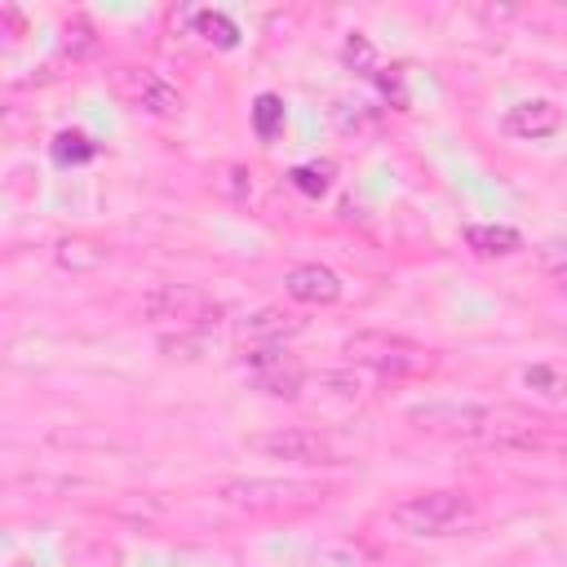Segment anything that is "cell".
<instances>
[{"label":"cell","mask_w":567,"mask_h":567,"mask_svg":"<svg viewBox=\"0 0 567 567\" xmlns=\"http://www.w3.org/2000/svg\"><path fill=\"white\" fill-rule=\"evenodd\" d=\"M465 244L478 257H509L523 248V235L514 226H465Z\"/></svg>","instance_id":"4fadbf2b"},{"label":"cell","mask_w":567,"mask_h":567,"mask_svg":"<svg viewBox=\"0 0 567 567\" xmlns=\"http://www.w3.org/2000/svg\"><path fill=\"white\" fill-rule=\"evenodd\" d=\"M306 328V319L297 310H284V306H266L257 315H248L239 323V341H248V350H261V346H284L288 337H297Z\"/></svg>","instance_id":"9c48e42d"},{"label":"cell","mask_w":567,"mask_h":567,"mask_svg":"<svg viewBox=\"0 0 567 567\" xmlns=\"http://www.w3.org/2000/svg\"><path fill=\"white\" fill-rule=\"evenodd\" d=\"M252 447L270 461H297V465H341V452L332 447V439L323 430H306V425H288V430H270L257 434Z\"/></svg>","instance_id":"8992f818"},{"label":"cell","mask_w":567,"mask_h":567,"mask_svg":"<svg viewBox=\"0 0 567 567\" xmlns=\"http://www.w3.org/2000/svg\"><path fill=\"white\" fill-rule=\"evenodd\" d=\"M563 128V111L549 102V97H532V102H518L505 111V133L509 137H523V142H545Z\"/></svg>","instance_id":"30bf717a"},{"label":"cell","mask_w":567,"mask_h":567,"mask_svg":"<svg viewBox=\"0 0 567 567\" xmlns=\"http://www.w3.org/2000/svg\"><path fill=\"white\" fill-rule=\"evenodd\" d=\"M142 315L155 328H177V332H208L221 315V306L195 288V284H155L142 297Z\"/></svg>","instance_id":"5b68a950"},{"label":"cell","mask_w":567,"mask_h":567,"mask_svg":"<svg viewBox=\"0 0 567 567\" xmlns=\"http://www.w3.org/2000/svg\"><path fill=\"white\" fill-rule=\"evenodd\" d=\"M523 381H527V385H536V390H540V394H549V399H563V394H567V381H563L554 368H545V363H532V368L523 372Z\"/></svg>","instance_id":"d6986e66"},{"label":"cell","mask_w":567,"mask_h":567,"mask_svg":"<svg viewBox=\"0 0 567 567\" xmlns=\"http://www.w3.org/2000/svg\"><path fill=\"white\" fill-rule=\"evenodd\" d=\"M217 496L239 514H284V509L323 505L328 487L310 478H226Z\"/></svg>","instance_id":"3957f363"},{"label":"cell","mask_w":567,"mask_h":567,"mask_svg":"<svg viewBox=\"0 0 567 567\" xmlns=\"http://www.w3.org/2000/svg\"><path fill=\"white\" fill-rule=\"evenodd\" d=\"M49 155H53V164H62V168L71 164V168H75V164H89V159L97 155V142H93L89 133H80V128H62V133L49 142Z\"/></svg>","instance_id":"9a60e30c"},{"label":"cell","mask_w":567,"mask_h":567,"mask_svg":"<svg viewBox=\"0 0 567 567\" xmlns=\"http://www.w3.org/2000/svg\"><path fill=\"white\" fill-rule=\"evenodd\" d=\"M190 27H195V35H199L204 44H213V49H235V44H239V27H235L221 9H195V13H190Z\"/></svg>","instance_id":"5bb4252c"},{"label":"cell","mask_w":567,"mask_h":567,"mask_svg":"<svg viewBox=\"0 0 567 567\" xmlns=\"http://www.w3.org/2000/svg\"><path fill=\"white\" fill-rule=\"evenodd\" d=\"M341 62L350 71H359V75H377V49H372V40L359 35V31H350L346 44H341Z\"/></svg>","instance_id":"e0dca14e"},{"label":"cell","mask_w":567,"mask_h":567,"mask_svg":"<svg viewBox=\"0 0 567 567\" xmlns=\"http://www.w3.org/2000/svg\"><path fill=\"white\" fill-rule=\"evenodd\" d=\"M106 257H111V248L102 239H89V235H66L53 244V261L71 275H93L106 266Z\"/></svg>","instance_id":"7c38bea8"},{"label":"cell","mask_w":567,"mask_h":567,"mask_svg":"<svg viewBox=\"0 0 567 567\" xmlns=\"http://www.w3.org/2000/svg\"><path fill=\"white\" fill-rule=\"evenodd\" d=\"M346 359L359 363V368H372V372H385V377H421L439 363V354L412 337H399V332H354L346 337Z\"/></svg>","instance_id":"277c9868"},{"label":"cell","mask_w":567,"mask_h":567,"mask_svg":"<svg viewBox=\"0 0 567 567\" xmlns=\"http://www.w3.org/2000/svg\"><path fill=\"white\" fill-rule=\"evenodd\" d=\"M279 128H284V102L275 93H257V102H252V133L261 142H270V137H279Z\"/></svg>","instance_id":"2e32d148"},{"label":"cell","mask_w":567,"mask_h":567,"mask_svg":"<svg viewBox=\"0 0 567 567\" xmlns=\"http://www.w3.org/2000/svg\"><path fill=\"white\" fill-rule=\"evenodd\" d=\"M284 292L292 301H306V306H332L341 297V275L319 266V261H306V266H292L284 275Z\"/></svg>","instance_id":"8fae6325"},{"label":"cell","mask_w":567,"mask_h":567,"mask_svg":"<svg viewBox=\"0 0 567 567\" xmlns=\"http://www.w3.org/2000/svg\"><path fill=\"white\" fill-rule=\"evenodd\" d=\"M288 182H292L301 195L319 199V195L332 186V164H297V168L288 173Z\"/></svg>","instance_id":"ac0fdd59"},{"label":"cell","mask_w":567,"mask_h":567,"mask_svg":"<svg viewBox=\"0 0 567 567\" xmlns=\"http://www.w3.org/2000/svg\"><path fill=\"white\" fill-rule=\"evenodd\" d=\"M412 421L430 434L496 443V447H527L540 439V421L509 403H425V408H412Z\"/></svg>","instance_id":"6da1fadb"},{"label":"cell","mask_w":567,"mask_h":567,"mask_svg":"<svg viewBox=\"0 0 567 567\" xmlns=\"http://www.w3.org/2000/svg\"><path fill=\"white\" fill-rule=\"evenodd\" d=\"M390 523L408 536H456L478 523V501L456 487L439 492H416L390 505Z\"/></svg>","instance_id":"7a4b0ae2"},{"label":"cell","mask_w":567,"mask_h":567,"mask_svg":"<svg viewBox=\"0 0 567 567\" xmlns=\"http://www.w3.org/2000/svg\"><path fill=\"white\" fill-rule=\"evenodd\" d=\"M549 275H554V284H558V288H563V292H567V266H554V270H549Z\"/></svg>","instance_id":"7402d4cb"},{"label":"cell","mask_w":567,"mask_h":567,"mask_svg":"<svg viewBox=\"0 0 567 567\" xmlns=\"http://www.w3.org/2000/svg\"><path fill=\"white\" fill-rule=\"evenodd\" d=\"M0 18H4V27H9V40H18V35H22V13H18L13 4H4Z\"/></svg>","instance_id":"44dd1931"},{"label":"cell","mask_w":567,"mask_h":567,"mask_svg":"<svg viewBox=\"0 0 567 567\" xmlns=\"http://www.w3.org/2000/svg\"><path fill=\"white\" fill-rule=\"evenodd\" d=\"M120 89L146 115H177L182 111V93L159 71H151V66H124L120 71Z\"/></svg>","instance_id":"ba28073f"},{"label":"cell","mask_w":567,"mask_h":567,"mask_svg":"<svg viewBox=\"0 0 567 567\" xmlns=\"http://www.w3.org/2000/svg\"><path fill=\"white\" fill-rule=\"evenodd\" d=\"M244 359L252 368V385L266 390L270 399H297L301 394L306 372H301V363L284 346H261V350H248Z\"/></svg>","instance_id":"52a82bcc"},{"label":"cell","mask_w":567,"mask_h":567,"mask_svg":"<svg viewBox=\"0 0 567 567\" xmlns=\"http://www.w3.org/2000/svg\"><path fill=\"white\" fill-rule=\"evenodd\" d=\"M66 49H71V53H89V49H93V27H89L84 18H71V22H66Z\"/></svg>","instance_id":"ffe728a7"}]
</instances>
